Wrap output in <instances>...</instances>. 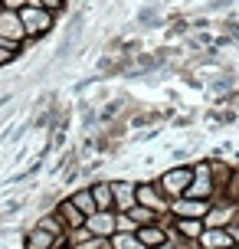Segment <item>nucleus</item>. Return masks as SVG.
Here are the masks:
<instances>
[{
	"label": "nucleus",
	"mask_w": 239,
	"mask_h": 249,
	"mask_svg": "<svg viewBox=\"0 0 239 249\" xmlns=\"http://www.w3.org/2000/svg\"><path fill=\"white\" fill-rule=\"evenodd\" d=\"M171 210H174L177 220H203L210 213V203L206 200H193V197H177V200H171Z\"/></svg>",
	"instance_id": "nucleus-4"
},
{
	"label": "nucleus",
	"mask_w": 239,
	"mask_h": 249,
	"mask_svg": "<svg viewBox=\"0 0 239 249\" xmlns=\"http://www.w3.org/2000/svg\"><path fill=\"white\" fill-rule=\"evenodd\" d=\"M26 249H56L59 246V236H52L50 230H43V226H36V230H30L26 233Z\"/></svg>",
	"instance_id": "nucleus-8"
},
{
	"label": "nucleus",
	"mask_w": 239,
	"mask_h": 249,
	"mask_svg": "<svg viewBox=\"0 0 239 249\" xmlns=\"http://www.w3.org/2000/svg\"><path fill=\"white\" fill-rule=\"evenodd\" d=\"M203 223H206V230H226L233 223V207H213L203 216Z\"/></svg>",
	"instance_id": "nucleus-12"
},
{
	"label": "nucleus",
	"mask_w": 239,
	"mask_h": 249,
	"mask_svg": "<svg viewBox=\"0 0 239 249\" xmlns=\"http://www.w3.org/2000/svg\"><path fill=\"white\" fill-rule=\"evenodd\" d=\"M39 7L50 10V13H56V10H63V0H39Z\"/></svg>",
	"instance_id": "nucleus-20"
},
{
	"label": "nucleus",
	"mask_w": 239,
	"mask_h": 249,
	"mask_svg": "<svg viewBox=\"0 0 239 249\" xmlns=\"http://www.w3.org/2000/svg\"><path fill=\"white\" fill-rule=\"evenodd\" d=\"M203 246L206 249H229L236 246V239H233V233L229 230H203Z\"/></svg>",
	"instance_id": "nucleus-9"
},
{
	"label": "nucleus",
	"mask_w": 239,
	"mask_h": 249,
	"mask_svg": "<svg viewBox=\"0 0 239 249\" xmlns=\"http://www.w3.org/2000/svg\"><path fill=\"white\" fill-rule=\"evenodd\" d=\"M59 220H63V226L66 230H82V226H85V213L79 210L76 203H72V200H66V203H59Z\"/></svg>",
	"instance_id": "nucleus-7"
},
{
	"label": "nucleus",
	"mask_w": 239,
	"mask_h": 249,
	"mask_svg": "<svg viewBox=\"0 0 239 249\" xmlns=\"http://www.w3.org/2000/svg\"><path fill=\"white\" fill-rule=\"evenodd\" d=\"M13 59V46H0V66H7Z\"/></svg>",
	"instance_id": "nucleus-21"
},
{
	"label": "nucleus",
	"mask_w": 239,
	"mask_h": 249,
	"mask_svg": "<svg viewBox=\"0 0 239 249\" xmlns=\"http://www.w3.org/2000/svg\"><path fill=\"white\" fill-rule=\"evenodd\" d=\"M72 203H76V207L85 213V216L99 213V207H95V197H92V187H88V190H76V194H72Z\"/></svg>",
	"instance_id": "nucleus-14"
},
{
	"label": "nucleus",
	"mask_w": 239,
	"mask_h": 249,
	"mask_svg": "<svg viewBox=\"0 0 239 249\" xmlns=\"http://www.w3.org/2000/svg\"><path fill=\"white\" fill-rule=\"evenodd\" d=\"M161 249H177V246H174V243H171V239H167V243H164V246H161Z\"/></svg>",
	"instance_id": "nucleus-22"
},
{
	"label": "nucleus",
	"mask_w": 239,
	"mask_h": 249,
	"mask_svg": "<svg viewBox=\"0 0 239 249\" xmlns=\"http://www.w3.org/2000/svg\"><path fill=\"white\" fill-rule=\"evenodd\" d=\"M56 249H66V246H56Z\"/></svg>",
	"instance_id": "nucleus-23"
},
{
	"label": "nucleus",
	"mask_w": 239,
	"mask_h": 249,
	"mask_svg": "<svg viewBox=\"0 0 239 249\" xmlns=\"http://www.w3.org/2000/svg\"><path fill=\"white\" fill-rule=\"evenodd\" d=\"M128 216H131V220H135L138 226H151L154 220H157V213H154V210H148V207H135V210L128 213Z\"/></svg>",
	"instance_id": "nucleus-17"
},
{
	"label": "nucleus",
	"mask_w": 239,
	"mask_h": 249,
	"mask_svg": "<svg viewBox=\"0 0 239 249\" xmlns=\"http://www.w3.org/2000/svg\"><path fill=\"white\" fill-rule=\"evenodd\" d=\"M138 207H148V210H164L167 203H164L161 197H157V187L154 184H138Z\"/></svg>",
	"instance_id": "nucleus-11"
},
{
	"label": "nucleus",
	"mask_w": 239,
	"mask_h": 249,
	"mask_svg": "<svg viewBox=\"0 0 239 249\" xmlns=\"http://www.w3.org/2000/svg\"><path fill=\"white\" fill-rule=\"evenodd\" d=\"M112 249H144L138 233H115L112 236Z\"/></svg>",
	"instance_id": "nucleus-16"
},
{
	"label": "nucleus",
	"mask_w": 239,
	"mask_h": 249,
	"mask_svg": "<svg viewBox=\"0 0 239 249\" xmlns=\"http://www.w3.org/2000/svg\"><path fill=\"white\" fill-rule=\"evenodd\" d=\"M177 233L187 236V239L203 236V220H177Z\"/></svg>",
	"instance_id": "nucleus-15"
},
{
	"label": "nucleus",
	"mask_w": 239,
	"mask_h": 249,
	"mask_svg": "<svg viewBox=\"0 0 239 249\" xmlns=\"http://www.w3.org/2000/svg\"><path fill=\"white\" fill-rule=\"evenodd\" d=\"M213 190H216V184H213V164H193V184H190L187 197L206 200Z\"/></svg>",
	"instance_id": "nucleus-3"
},
{
	"label": "nucleus",
	"mask_w": 239,
	"mask_h": 249,
	"mask_svg": "<svg viewBox=\"0 0 239 249\" xmlns=\"http://www.w3.org/2000/svg\"><path fill=\"white\" fill-rule=\"evenodd\" d=\"M3 3V10H13V13H20L26 7V0H0Z\"/></svg>",
	"instance_id": "nucleus-19"
},
{
	"label": "nucleus",
	"mask_w": 239,
	"mask_h": 249,
	"mask_svg": "<svg viewBox=\"0 0 239 249\" xmlns=\"http://www.w3.org/2000/svg\"><path fill=\"white\" fill-rule=\"evenodd\" d=\"M20 23H23L26 36H36V33H46L52 26V13L43 10V7H23L20 10Z\"/></svg>",
	"instance_id": "nucleus-2"
},
{
	"label": "nucleus",
	"mask_w": 239,
	"mask_h": 249,
	"mask_svg": "<svg viewBox=\"0 0 239 249\" xmlns=\"http://www.w3.org/2000/svg\"><path fill=\"white\" fill-rule=\"evenodd\" d=\"M115 220H118V216H112V210H99L85 220V230L99 239H112L115 233H118V223H115Z\"/></svg>",
	"instance_id": "nucleus-5"
},
{
	"label": "nucleus",
	"mask_w": 239,
	"mask_h": 249,
	"mask_svg": "<svg viewBox=\"0 0 239 249\" xmlns=\"http://www.w3.org/2000/svg\"><path fill=\"white\" fill-rule=\"evenodd\" d=\"M112 194H115V207L121 213H131L138 207V184H128V180H115L112 184Z\"/></svg>",
	"instance_id": "nucleus-6"
},
{
	"label": "nucleus",
	"mask_w": 239,
	"mask_h": 249,
	"mask_svg": "<svg viewBox=\"0 0 239 249\" xmlns=\"http://www.w3.org/2000/svg\"><path fill=\"white\" fill-rule=\"evenodd\" d=\"M138 239H141L144 249H161L164 243H167V233H164L157 223H151V226H141L138 230Z\"/></svg>",
	"instance_id": "nucleus-10"
},
{
	"label": "nucleus",
	"mask_w": 239,
	"mask_h": 249,
	"mask_svg": "<svg viewBox=\"0 0 239 249\" xmlns=\"http://www.w3.org/2000/svg\"><path fill=\"white\" fill-rule=\"evenodd\" d=\"M92 197H95V207H99V210H112V207H115L112 184H95V187H92Z\"/></svg>",
	"instance_id": "nucleus-13"
},
{
	"label": "nucleus",
	"mask_w": 239,
	"mask_h": 249,
	"mask_svg": "<svg viewBox=\"0 0 239 249\" xmlns=\"http://www.w3.org/2000/svg\"><path fill=\"white\" fill-rule=\"evenodd\" d=\"M190 184H193V167H174V171H167V174L161 177V190H164V197H187V190Z\"/></svg>",
	"instance_id": "nucleus-1"
},
{
	"label": "nucleus",
	"mask_w": 239,
	"mask_h": 249,
	"mask_svg": "<svg viewBox=\"0 0 239 249\" xmlns=\"http://www.w3.org/2000/svg\"><path fill=\"white\" fill-rule=\"evenodd\" d=\"M56 220H59V216H43V223H39V226H43V230H50L52 236H59V233H63V226L56 223Z\"/></svg>",
	"instance_id": "nucleus-18"
}]
</instances>
